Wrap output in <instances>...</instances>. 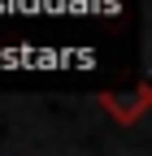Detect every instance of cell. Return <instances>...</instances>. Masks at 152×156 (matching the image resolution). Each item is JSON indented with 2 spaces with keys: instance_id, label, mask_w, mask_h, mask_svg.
I'll use <instances>...</instances> for the list:
<instances>
[{
  "instance_id": "6da1fadb",
  "label": "cell",
  "mask_w": 152,
  "mask_h": 156,
  "mask_svg": "<svg viewBox=\"0 0 152 156\" xmlns=\"http://www.w3.org/2000/svg\"><path fill=\"white\" fill-rule=\"evenodd\" d=\"M96 104H100L118 126H135V122H143V113L152 108V87L139 83V87H130V91H100Z\"/></svg>"
}]
</instances>
